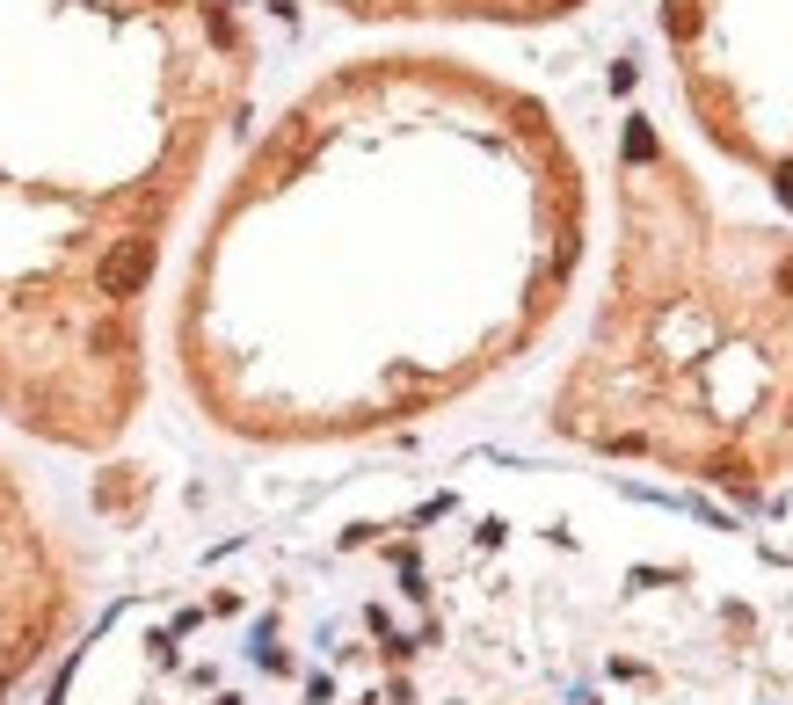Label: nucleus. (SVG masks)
I'll list each match as a JSON object with an SVG mask.
<instances>
[{
	"label": "nucleus",
	"mask_w": 793,
	"mask_h": 705,
	"mask_svg": "<svg viewBox=\"0 0 793 705\" xmlns=\"http://www.w3.org/2000/svg\"><path fill=\"white\" fill-rule=\"evenodd\" d=\"M59 611H66L59 553L44 539L37 502L0 465V691L44 655V640L59 633Z\"/></svg>",
	"instance_id": "nucleus-1"
},
{
	"label": "nucleus",
	"mask_w": 793,
	"mask_h": 705,
	"mask_svg": "<svg viewBox=\"0 0 793 705\" xmlns=\"http://www.w3.org/2000/svg\"><path fill=\"white\" fill-rule=\"evenodd\" d=\"M786 197H793V175H786Z\"/></svg>",
	"instance_id": "nucleus-2"
}]
</instances>
